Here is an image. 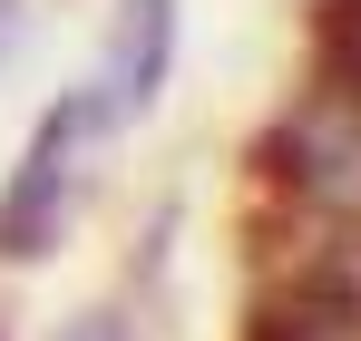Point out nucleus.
<instances>
[{"label": "nucleus", "instance_id": "obj_4", "mask_svg": "<svg viewBox=\"0 0 361 341\" xmlns=\"http://www.w3.org/2000/svg\"><path fill=\"white\" fill-rule=\"evenodd\" d=\"M59 341H118V312H78V322H68Z\"/></svg>", "mask_w": 361, "mask_h": 341}, {"label": "nucleus", "instance_id": "obj_3", "mask_svg": "<svg viewBox=\"0 0 361 341\" xmlns=\"http://www.w3.org/2000/svg\"><path fill=\"white\" fill-rule=\"evenodd\" d=\"M20 39H30V0H0V68L20 58Z\"/></svg>", "mask_w": 361, "mask_h": 341}, {"label": "nucleus", "instance_id": "obj_1", "mask_svg": "<svg viewBox=\"0 0 361 341\" xmlns=\"http://www.w3.org/2000/svg\"><path fill=\"white\" fill-rule=\"evenodd\" d=\"M88 127H98V98H59V108L30 127L20 175H10V195H0V254H10V264H39V254L59 244V215H68V185H78Z\"/></svg>", "mask_w": 361, "mask_h": 341}, {"label": "nucleus", "instance_id": "obj_2", "mask_svg": "<svg viewBox=\"0 0 361 341\" xmlns=\"http://www.w3.org/2000/svg\"><path fill=\"white\" fill-rule=\"evenodd\" d=\"M176 68V0H118L108 68H98V117H147Z\"/></svg>", "mask_w": 361, "mask_h": 341}]
</instances>
